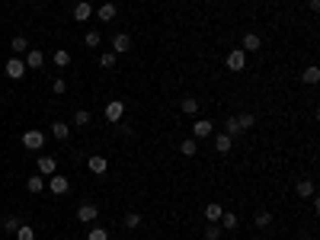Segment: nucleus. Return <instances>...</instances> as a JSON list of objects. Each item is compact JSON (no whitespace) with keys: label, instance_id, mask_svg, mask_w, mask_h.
Here are the masks:
<instances>
[{"label":"nucleus","instance_id":"nucleus-1","mask_svg":"<svg viewBox=\"0 0 320 240\" xmlns=\"http://www.w3.org/2000/svg\"><path fill=\"white\" fill-rule=\"evenodd\" d=\"M3 71H6V77H10V80H23L29 67H26V61H23V58H10Z\"/></svg>","mask_w":320,"mask_h":240},{"label":"nucleus","instance_id":"nucleus-2","mask_svg":"<svg viewBox=\"0 0 320 240\" xmlns=\"http://www.w3.org/2000/svg\"><path fill=\"white\" fill-rule=\"evenodd\" d=\"M224 64H228V71H243V67H247V51H243V48H234V51L224 58Z\"/></svg>","mask_w":320,"mask_h":240},{"label":"nucleus","instance_id":"nucleus-3","mask_svg":"<svg viewBox=\"0 0 320 240\" xmlns=\"http://www.w3.org/2000/svg\"><path fill=\"white\" fill-rule=\"evenodd\" d=\"M122 115H125V102H122V99L106 102V119L109 122H122Z\"/></svg>","mask_w":320,"mask_h":240},{"label":"nucleus","instance_id":"nucleus-4","mask_svg":"<svg viewBox=\"0 0 320 240\" xmlns=\"http://www.w3.org/2000/svg\"><path fill=\"white\" fill-rule=\"evenodd\" d=\"M215 132V125L208 119H199V122H192V138L195 141H202V138H208V135Z\"/></svg>","mask_w":320,"mask_h":240},{"label":"nucleus","instance_id":"nucleus-5","mask_svg":"<svg viewBox=\"0 0 320 240\" xmlns=\"http://www.w3.org/2000/svg\"><path fill=\"white\" fill-rule=\"evenodd\" d=\"M48 189L54 192V195H64V192L71 189V183H67V176H61V173H51V180H48Z\"/></svg>","mask_w":320,"mask_h":240},{"label":"nucleus","instance_id":"nucleus-6","mask_svg":"<svg viewBox=\"0 0 320 240\" xmlns=\"http://www.w3.org/2000/svg\"><path fill=\"white\" fill-rule=\"evenodd\" d=\"M42 144H45V135H42V132H26V135H23V147L39 150Z\"/></svg>","mask_w":320,"mask_h":240},{"label":"nucleus","instance_id":"nucleus-7","mask_svg":"<svg viewBox=\"0 0 320 240\" xmlns=\"http://www.w3.org/2000/svg\"><path fill=\"white\" fill-rule=\"evenodd\" d=\"M128 48H132V39H128L125 32H119V36H112V54H125Z\"/></svg>","mask_w":320,"mask_h":240},{"label":"nucleus","instance_id":"nucleus-8","mask_svg":"<svg viewBox=\"0 0 320 240\" xmlns=\"http://www.w3.org/2000/svg\"><path fill=\"white\" fill-rule=\"evenodd\" d=\"M93 16V6L87 3V0H80V3H74V19L77 23H87V19Z\"/></svg>","mask_w":320,"mask_h":240},{"label":"nucleus","instance_id":"nucleus-9","mask_svg":"<svg viewBox=\"0 0 320 240\" xmlns=\"http://www.w3.org/2000/svg\"><path fill=\"white\" fill-rule=\"evenodd\" d=\"M240 48H243V51H260V48H263V39L256 36V32H247V36H243V42H240Z\"/></svg>","mask_w":320,"mask_h":240},{"label":"nucleus","instance_id":"nucleus-10","mask_svg":"<svg viewBox=\"0 0 320 240\" xmlns=\"http://www.w3.org/2000/svg\"><path fill=\"white\" fill-rule=\"evenodd\" d=\"M96 215H99V208H96V205H80V208H77V218H80L84 224L96 221Z\"/></svg>","mask_w":320,"mask_h":240},{"label":"nucleus","instance_id":"nucleus-11","mask_svg":"<svg viewBox=\"0 0 320 240\" xmlns=\"http://www.w3.org/2000/svg\"><path fill=\"white\" fill-rule=\"evenodd\" d=\"M42 64H45V54L39 51V48H29V51H26V67L36 71V67H42Z\"/></svg>","mask_w":320,"mask_h":240},{"label":"nucleus","instance_id":"nucleus-12","mask_svg":"<svg viewBox=\"0 0 320 240\" xmlns=\"http://www.w3.org/2000/svg\"><path fill=\"white\" fill-rule=\"evenodd\" d=\"M54 170H58V160H54V157H48V154H42V157H39V173L51 176Z\"/></svg>","mask_w":320,"mask_h":240},{"label":"nucleus","instance_id":"nucleus-13","mask_svg":"<svg viewBox=\"0 0 320 240\" xmlns=\"http://www.w3.org/2000/svg\"><path fill=\"white\" fill-rule=\"evenodd\" d=\"M87 167H90V170H93V173H96V176H103V173H106V170H109V163H106V157H99V154H93V157H90V160H87Z\"/></svg>","mask_w":320,"mask_h":240},{"label":"nucleus","instance_id":"nucleus-14","mask_svg":"<svg viewBox=\"0 0 320 240\" xmlns=\"http://www.w3.org/2000/svg\"><path fill=\"white\" fill-rule=\"evenodd\" d=\"M230 147H234V138H230V135H215V150H218V154H228V150Z\"/></svg>","mask_w":320,"mask_h":240},{"label":"nucleus","instance_id":"nucleus-15","mask_svg":"<svg viewBox=\"0 0 320 240\" xmlns=\"http://www.w3.org/2000/svg\"><path fill=\"white\" fill-rule=\"evenodd\" d=\"M301 80H304V84H311V87H314L317 80H320V67H317V64L304 67V71H301Z\"/></svg>","mask_w":320,"mask_h":240},{"label":"nucleus","instance_id":"nucleus-16","mask_svg":"<svg viewBox=\"0 0 320 240\" xmlns=\"http://www.w3.org/2000/svg\"><path fill=\"white\" fill-rule=\"evenodd\" d=\"M115 13H119V10H115V3H103V6L96 10V16L103 19V23H112V19H115Z\"/></svg>","mask_w":320,"mask_h":240},{"label":"nucleus","instance_id":"nucleus-17","mask_svg":"<svg viewBox=\"0 0 320 240\" xmlns=\"http://www.w3.org/2000/svg\"><path fill=\"white\" fill-rule=\"evenodd\" d=\"M180 109L186 115H199V99H195V96H186V99L180 102Z\"/></svg>","mask_w":320,"mask_h":240},{"label":"nucleus","instance_id":"nucleus-18","mask_svg":"<svg viewBox=\"0 0 320 240\" xmlns=\"http://www.w3.org/2000/svg\"><path fill=\"white\" fill-rule=\"evenodd\" d=\"M10 48H13V58H19V54H26V51H29V42H26L23 36H16V39L10 42Z\"/></svg>","mask_w":320,"mask_h":240},{"label":"nucleus","instance_id":"nucleus-19","mask_svg":"<svg viewBox=\"0 0 320 240\" xmlns=\"http://www.w3.org/2000/svg\"><path fill=\"white\" fill-rule=\"evenodd\" d=\"M26 189H29L32 195H39V192L45 189V180H42V176H39V173H36V176H29V180H26Z\"/></svg>","mask_w":320,"mask_h":240},{"label":"nucleus","instance_id":"nucleus-20","mask_svg":"<svg viewBox=\"0 0 320 240\" xmlns=\"http://www.w3.org/2000/svg\"><path fill=\"white\" fill-rule=\"evenodd\" d=\"M298 195H301V198H314V183H311V180H298Z\"/></svg>","mask_w":320,"mask_h":240},{"label":"nucleus","instance_id":"nucleus-21","mask_svg":"<svg viewBox=\"0 0 320 240\" xmlns=\"http://www.w3.org/2000/svg\"><path fill=\"white\" fill-rule=\"evenodd\" d=\"M122 228H128V231L141 228V215H138V211H128V215L122 218Z\"/></svg>","mask_w":320,"mask_h":240},{"label":"nucleus","instance_id":"nucleus-22","mask_svg":"<svg viewBox=\"0 0 320 240\" xmlns=\"http://www.w3.org/2000/svg\"><path fill=\"white\" fill-rule=\"evenodd\" d=\"M51 135H54L58 141H64L67 135H71V125H67V122H54V125H51Z\"/></svg>","mask_w":320,"mask_h":240},{"label":"nucleus","instance_id":"nucleus-23","mask_svg":"<svg viewBox=\"0 0 320 240\" xmlns=\"http://www.w3.org/2000/svg\"><path fill=\"white\" fill-rule=\"evenodd\" d=\"M180 150H183L186 157H195V154H199V141H195V138H186V141L180 144Z\"/></svg>","mask_w":320,"mask_h":240},{"label":"nucleus","instance_id":"nucleus-24","mask_svg":"<svg viewBox=\"0 0 320 240\" xmlns=\"http://www.w3.org/2000/svg\"><path fill=\"white\" fill-rule=\"evenodd\" d=\"M218 221H221V224H224V231H234V228H237V224H240V221H237V215H234V211H224V215H221V218H218Z\"/></svg>","mask_w":320,"mask_h":240},{"label":"nucleus","instance_id":"nucleus-25","mask_svg":"<svg viewBox=\"0 0 320 240\" xmlns=\"http://www.w3.org/2000/svg\"><path fill=\"white\" fill-rule=\"evenodd\" d=\"M221 215H224V208H221V205H218V202L205 205V218H208V221H218V218H221Z\"/></svg>","mask_w":320,"mask_h":240},{"label":"nucleus","instance_id":"nucleus-26","mask_svg":"<svg viewBox=\"0 0 320 240\" xmlns=\"http://www.w3.org/2000/svg\"><path fill=\"white\" fill-rule=\"evenodd\" d=\"M74 125L87 128V125H90V112H87V109H77V112H74Z\"/></svg>","mask_w":320,"mask_h":240},{"label":"nucleus","instance_id":"nucleus-27","mask_svg":"<svg viewBox=\"0 0 320 240\" xmlns=\"http://www.w3.org/2000/svg\"><path fill=\"white\" fill-rule=\"evenodd\" d=\"M240 132H243V128H240V122H237V115L224 122V135H230V138H234V135H240Z\"/></svg>","mask_w":320,"mask_h":240},{"label":"nucleus","instance_id":"nucleus-28","mask_svg":"<svg viewBox=\"0 0 320 240\" xmlns=\"http://www.w3.org/2000/svg\"><path fill=\"white\" fill-rule=\"evenodd\" d=\"M16 240H36V231H32L29 224H19L16 228Z\"/></svg>","mask_w":320,"mask_h":240},{"label":"nucleus","instance_id":"nucleus-29","mask_svg":"<svg viewBox=\"0 0 320 240\" xmlns=\"http://www.w3.org/2000/svg\"><path fill=\"white\" fill-rule=\"evenodd\" d=\"M54 64H58V67H67V64H71V51L58 48V51H54Z\"/></svg>","mask_w":320,"mask_h":240},{"label":"nucleus","instance_id":"nucleus-30","mask_svg":"<svg viewBox=\"0 0 320 240\" xmlns=\"http://www.w3.org/2000/svg\"><path fill=\"white\" fill-rule=\"evenodd\" d=\"M256 228H260V231H266L269 228V224H272V215H269V211H260V215H256Z\"/></svg>","mask_w":320,"mask_h":240},{"label":"nucleus","instance_id":"nucleus-31","mask_svg":"<svg viewBox=\"0 0 320 240\" xmlns=\"http://www.w3.org/2000/svg\"><path fill=\"white\" fill-rule=\"evenodd\" d=\"M218 237H221V224H208V228H205V240H218Z\"/></svg>","mask_w":320,"mask_h":240},{"label":"nucleus","instance_id":"nucleus-32","mask_svg":"<svg viewBox=\"0 0 320 240\" xmlns=\"http://www.w3.org/2000/svg\"><path fill=\"white\" fill-rule=\"evenodd\" d=\"M19 224H23V221H19V218H3V231H10V234H16V228H19Z\"/></svg>","mask_w":320,"mask_h":240},{"label":"nucleus","instance_id":"nucleus-33","mask_svg":"<svg viewBox=\"0 0 320 240\" xmlns=\"http://www.w3.org/2000/svg\"><path fill=\"white\" fill-rule=\"evenodd\" d=\"M99 64H103L106 71H109V67H115V54L112 51H103V54H99Z\"/></svg>","mask_w":320,"mask_h":240},{"label":"nucleus","instance_id":"nucleus-34","mask_svg":"<svg viewBox=\"0 0 320 240\" xmlns=\"http://www.w3.org/2000/svg\"><path fill=\"white\" fill-rule=\"evenodd\" d=\"M237 122H240V128H243V132H247V128H253V122H256V119H253V115L247 112V115H237Z\"/></svg>","mask_w":320,"mask_h":240},{"label":"nucleus","instance_id":"nucleus-35","mask_svg":"<svg viewBox=\"0 0 320 240\" xmlns=\"http://www.w3.org/2000/svg\"><path fill=\"white\" fill-rule=\"evenodd\" d=\"M87 240H109V234H106L103 228H93L90 234H87Z\"/></svg>","mask_w":320,"mask_h":240},{"label":"nucleus","instance_id":"nucleus-36","mask_svg":"<svg viewBox=\"0 0 320 240\" xmlns=\"http://www.w3.org/2000/svg\"><path fill=\"white\" fill-rule=\"evenodd\" d=\"M64 90H67V84H64L61 77H54V80H51V93H58V96H61Z\"/></svg>","mask_w":320,"mask_h":240},{"label":"nucleus","instance_id":"nucleus-37","mask_svg":"<svg viewBox=\"0 0 320 240\" xmlns=\"http://www.w3.org/2000/svg\"><path fill=\"white\" fill-rule=\"evenodd\" d=\"M99 42H103V39H99V32H87V45H90V48H96Z\"/></svg>","mask_w":320,"mask_h":240}]
</instances>
